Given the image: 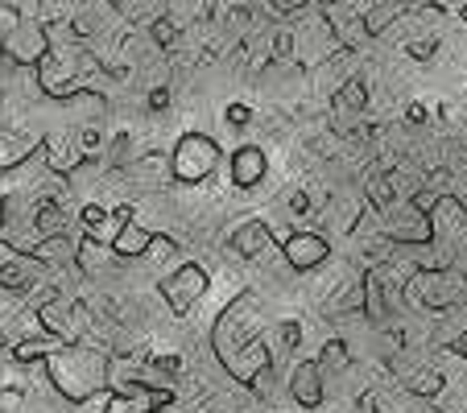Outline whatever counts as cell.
<instances>
[{
    "label": "cell",
    "mask_w": 467,
    "mask_h": 413,
    "mask_svg": "<svg viewBox=\"0 0 467 413\" xmlns=\"http://www.w3.org/2000/svg\"><path fill=\"white\" fill-rule=\"evenodd\" d=\"M166 104H170V91H166V88H153V91H150V108H153V112H161Z\"/></svg>",
    "instance_id": "obj_31"
},
{
    "label": "cell",
    "mask_w": 467,
    "mask_h": 413,
    "mask_svg": "<svg viewBox=\"0 0 467 413\" xmlns=\"http://www.w3.org/2000/svg\"><path fill=\"white\" fill-rule=\"evenodd\" d=\"M406 393L414 397H439L442 393V372L439 368H418V372H406Z\"/></svg>",
    "instance_id": "obj_21"
},
{
    "label": "cell",
    "mask_w": 467,
    "mask_h": 413,
    "mask_svg": "<svg viewBox=\"0 0 467 413\" xmlns=\"http://www.w3.org/2000/svg\"><path fill=\"white\" fill-rule=\"evenodd\" d=\"M153 240H158V232L141 228V223H129V228H124L120 236L112 240V253L120 256V261H132V256H145V253H150Z\"/></svg>",
    "instance_id": "obj_18"
},
{
    "label": "cell",
    "mask_w": 467,
    "mask_h": 413,
    "mask_svg": "<svg viewBox=\"0 0 467 413\" xmlns=\"http://www.w3.org/2000/svg\"><path fill=\"white\" fill-rule=\"evenodd\" d=\"M150 34H153V42H158L161 50H174V46L182 42V26L174 21V13H158V17L150 21Z\"/></svg>",
    "instance_id": "obj_22"
},
{
    "label": "cell",
    "mask_w": 467,
    "mask_h": 413,
    "mask_svg": "<svg viewBox=\"0 0 467 413\" xmlns=\"http://www.w3.org/2000/svg\"><path fill=\"white\" fill-rule=\"evenodd\" d=\"M112 261H116L112 248L99 244V240H91V236H83L79 244H75V269L88 273V277H99L104 269H112Z\"/></svg>",
    "instance_id": "obj_16"
},
{
    "label": "cell",
    "mask_w": 467,
    "mask_h": 413,
    "mask_svg": "<svg viewBox=\"0 0 467 413\" xmlns=\"http://www.w3.org/2000/svg\"><path fill=\"white\" fill-rule=\"evenodd\" d=\"M34 282H37V261H29V256L0 261V290L26 294V290H34Z\"/></svg>",
    "instance_id": "obj_17"
},
{
    "label": "cell",
    "mask_w": 467,
    "mask_h": 413,
    "mask_svg": "<svg viewBox=\"0 0 467 413\" xmlns=\"http://www.w3.org/2000/svg\"><path fill=\"white\" fill-rule=\"evenodd\" d=\"M459 17H463V26H467V5H463V13H459Z\"/></svg>",
    "instance_id": "obj_33"
},
{
    "label": "cell",
    "mask_w": 467,
    "mask_h": 413,
    "mask_svg": "<svg viewBox=\"0 0 467 413\" xmlns=\"http://www.w3.org/2000/svg\"><path fill=\"white\" fill-rule=\"evenodd\" d=\"M21 401H26V393H21V388H5V393H0V413L21 409Z\"/></svg>",
    "instance_id": "obj_27"
},
{
    "label": "cell",
    "mask_w": 467,
    "mask_h": 413,
    "mask_svg": "<svg viewBox=\"0 0 467 413\" xmlns=\"http://www.w3.org/2000/svg\"><path fill=\"white\" fill-rule=\"evenodd\" d=\"M463 277L455 269H418L406 282V298L422 310H451L459 298H463Z\"/></svg>",
    "instance_id": "obj_5"
},
{
    "label": "cell",
    "mask_w": 467,
    "mask_h": 413,
    "mask_svg": "<svg viewBox=\"0 0 467 413\" xmlns=\"http://www.w3.org/2000/svg\"><path fill=\"white\" fill-rule=\"evenodd\" d=\"M364 104H368V83L364 79H344L336 91H331V116H336V129H352V124L364 120Z\"/></svg>",
    "instance_id": "obj_10"
},
{
    "label": "cell",
    "mask_w": 467,
    "mask_h": 413,
    "mask_svg": "<svg viewBox=\"0 0 467 413\" xmlns=\"http://www.w3.org/2000/svg\"><path fill=\"white\" fill-rule=\"evenodd\" d=\"M50 385L58 388L67 401L83 405L112 385V356H104V347H83V343H62L58 352H50L42 360Z\"/></svg>",
    "instance_id": "obj_1"
},
{
    "label": "cell",
    "mask_w": 467,
    "mask_h": 413,
    "mask_svg": "<svg viewBox=\"0 0 467 413\" xmlns=\"http://www.w3.org/2000/svg\"><path fill=\"white\" fill-rule=\"evenodd\" d=\"M174 401V388H141V385H124L112 388L104 401V413H161Z\"/></svg>",
    "instance_id": "obj_8"
},
{
    "label": "cell",
    "mask_w": 467,
    "mask_h": 413,
    "mask_svg": "<svg viewBox=\"0 0 467 413\" xmlns=\"http://www.w3.org/2000/svg\"><path fill=\"white\" fill-rule=\"evenodd\" d=\"M215 166H220V145L212 137H203V132H182L178 137L174 153H170V178L174 182L199 186L215 174Z\"/></svg>",
    "instance_id": "obj_4"
},
{
    "label": "cell",
    "mask_w": 467,
    "mask_h": 413,
    "mask_svg": "<svg viewBox=\"0 0 467 413\" xmlns=\"http://www.w3.org/2000/svg\"><path fill=\"white\" fill-rule=\"evenodd\" d=\"M223 368L232 372V380H236V385L248 388L265 368H274V347H269V339H256V343H248V347L236 356V360L223 364Z\"/></svg>",
    "instance_id": "obj_12"
},
{
    "label": "cell",
    "mask_w": 467,
    "mask_h": 413,
    "mask_svg": "<svg viewBox=\"0 0 467 413\" xmlns=\"http://www.w3.org/2000/svg\"><path fill=\"white\" fill-rule=\"evenodd\" d=\"M34 261L37 264H75V244H71V236H50V240H42V244L34 248Z\"/></svg>",
    "instance_id": "obj_19"
},
{
    "label": "cell",
    "mask_w": 467,
    "mask_h": 413,
    "mask_svg": "<svg viewBox=\"0 0 467 413\" xmlns=\"http://www.w3.org/2000/svg\"><path fill=\"white\" fill-rule=\"evenodd\" d=\"M265 174H269V158H265V150H256V145H240V150L232 153V186H236V191H253V186H261Z\"/></svg>",
    "instance_id": "obj_14"
},
{
    "label": "cell",
    "mask_w": 467,
    "mask_h": 413,
    "mask_svg": "<svg viewBox=\"0 0 467 413\" xmlns=\"http://www.w3.org/2000/svg\"><path fill=\"white\" fill-rule=\"evenodd\" d=\"M232 248H236L244 261H265V256H274L269 223L265 220H240V228L232 232Z\"/></svg>",
    "instance_id": "obj_13"
},
{
    "label": "cell",
    "mask_w": 467,
    "mask_h": 413,
    "mask_svg": "<svg viewBox=\"0 0 467 413\" xmlns=\"http://www.w3.org/2000/svg\"><path fill=\"white\" fill-rule=\"evenodd\" d=\"M161 298H166V306L174 310L178 318H186L199 302L207 298V290H212V277H207V269L199 261H182L170 277H161Z\"/></svg>",
    "instance_id": "obj_6"
},
{
    "label": "cell",
    "mask_w": 467,
    "mask_h": 413,
    "mask_svg": "<svg viewBox=\"0 0 467 413\" xmlns=\"http://www.w3.org/2000/svg\"><path fill=\"white\" fill-rule=\"evenodd\" d=\"M290 397L302 409H318L323 405V368H318V360H298L290 368Z\"/></svg>",
    "instance_id": "obj_11"
},
{
    "label": "cell",
    "mask_w": 467,
    "mask_h": 413,
    "mask_svg": "<svg viewBox=\"0 0 467 413\" xmlns=\"http://www.w3.org/2000/svg\"><path fill=\"white\" fill-rule=\"evenodd\" d=\"M265 323H269V310H265V298L256 290H240L228 306L220 310L212 326V352L220 356V364L236 360L248 343L261 339Z\"/></svg>",
    "instance_id": "obj_2"
},
{
    "label": "cell",
    "mask_w": 467,
    "mask_h": 413,
    "mask_svg": "<svg viewBox=\"0 0 467 413\" xmlns=\"http://www.w3.org/2000/svg\"><path fill=\"white\" fill-rule=\"evenodd\" d=\"M463 282H467V269H463Z\"/></svg>",
    "instance_id": "obj_34"
},
{
    "label": "cell",
    "mask_w": 467,
    "mask_h": 413,
    "mask_svg": "<svg viewBox=\"0 0 467 413\" xmlns=\"http://www.w3.org/2000/svg\"><path fill=\"white\" fill-rule=\"evenodd\" d=\"M406 5H397V0H372V5H360V21H364V34L368 37H385L389 29L401 21Z\"/></svg>",
    "instance_id": "obj_15"
},
{
    "label": "cell",
    "mask_w": 467,
    "mask_h": 413,
    "mask_svg": "<svg viewBox=\"0 0 467 413\" xmlns=\"http://www.w3.org/2000/svg\"><path fill=\"white\" fill-rule=\"evenodd\" d=\"M360 290H364V315L372 318V323H385L393 310H389V302H385V294H380V282H377V269H368L360 277Z\"/></svg>",
    "instance_id": "obj_20"
},
{
    "label": "cell",
    "mask_w": 467,
    "mask_h": 413,
    "mask_svg": "<svg viewBox=\"0 0 467 413\" xmlns=\"http://www.w3.org/2000/svg\"><path fill=\"white\" fill-rule=\"evenodd\" d=\"M348 364H352V360H348L344 339H327L323 352H318V368H323V377H327V372H344Z\"/></svg>",
    "instance_id": "obj_24"
},
{
    "label": "cell",
    "mask_w": 467,
    "mask_h": 413,
    "mask_svg": "<svg viewBox=\"0 0 467 413\" xmlns=\"http://www.w3.org/2000/svg\"><path fill=\"white\" fill-rule=\"evenodd\" d=\"M274 388H277V377H274V368H265L261 377H256L253 385H248V393H253V397H274Z\"/></svg>",
    "instance_id": "obj_25"
},
{
    "label": "cell",
    "mask_w": 467,
    "mask_h": 413,
    "mask_svg": "<svg viewBox=\"0 0 467 413\" xmlns=\"http://www.w3.org/2000/svg\"><path fill=\"white\" fill-rule=\"evenodd\" d=\"M290 207H294L298 215H306V212H310V194H306V191H294V194H290Z\"/></svg>",
    "instance_id": "obj_30"
},
{
    "label": "cell",
    "mask_w": 467,
    "mask_h": 413,
    "mask_svg": "<svg viewBox=\"0 0 467 413\" xmlns=\"http://www.w3.org/2000/svg\"><path fill=\"white\" fill-rule=\"evenodd\" d=\"M132 178H141V182H166L170 161L161 158V153H145V158L132 161Z\"/></svg>",
    "instance_id": "obj_23"
},
{
    "label": "cell",
    "mask_w": 467,
    "mask_h": 413,
    "mask_svg": "<svg viewBox=\"0 0 467 413\" xmlns=\"http://www.w3.org/2000/svg\"><path fill=\"white\" fill-rule=\"evenodd\" d=\"M282 256H285L290 269L310 273V269H318V264L331 256V244H327L323 232H290V236L282 240Z\"/></svg>",
    "instance_id": "obj_9"
},
{
    "label": "cell",
    "mask_w": 467,
    "mask_h": 413,
    "mask_svg": "<svg viewBox=\"0 0 467 413\" xmlns=\"http://www.w3.org/2000/svg\"><path fill=\"white\" fill-rule=\"evenodd\" d=\"M298 343H302V326L298 323H282V347L285 352H294Z\"/></svg>",
    "instance_id": "obj_28"
},
{
    "label": "cell",
    "mask_w": 467,
    "mask_h": 413,
    "mask_svg": "<svg viewBox=\"0 0 467 413\" xmlns=\"http://www.w3.org/2000/svg\"><path fill=\"white\" fill-rule=\"evenodd\" d=\"M406 50H410V58L426 62V58H434V50H439V42H434V34H431V37H422V42H410Z\"/></svg>",
    "instance_id": "obj_26"
},
{
    "label": "cell",
    "mask_w": 467,
    "mask_h": 413,
    "mask_svg": "<svg viewBox=\"0 0 467 413\" xmlns=\"http://www.w3.org/2000/svg\"><path fill=\"white\" fill-rule=\"evenodd\" d=\"M37 150H42V132L29 129L26 108L5 96L0 99V174L26 166V158H34Z\"/></svg>",
    "instance_id": "obj_3"
},
{
    "label": "cell",
    "mask_w": 467,
    "mask_h": 413,
    "mask_svg": "<svg viewBox=\"0 0 467 413\" xmlns=\"http://www.w3.org/2000/svg\"><path fill=\"white\" fill-rule=\"evenodd\" d=\"M46 46H50L46 42V21H21V26L5 37L0 54H5L17 71H37V62L46 58Z\"/></svg>",
    "instance_id": "obj_7"
},
{
    "label": "cell",
    "mask_w": 467,
    "mask_h": 413,
    "mask_svg": "<svg viewBox=\"0 0 467 413\" xmlns=\"http://www.w3.org/2000/svg\"><path fill=\"white\" fill-rule=\"evenodd\" d=\"M248 116H253V112H248L244 104H232V108H228V124H232V129H244Z\"/></svg>",
    "instance_id": "obj_29"
},
{
    "label": "cell",
    "mask_w": 467,
    "mask_h": 413,
    "mask_svg": "<svg viewBox=\"0 0 467 413\" xmlns=\"http://www.w3.org/2000/svg\"><path fill=\"white\" fill-rule=\"evenodd\" d=\"M455 347H459V356H463V360H467V331L459 335V343H455Z\"/></svg>",
    "instance_id": "obj_32"
}]
</instances>
